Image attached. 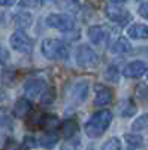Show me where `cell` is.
<instances>
[{
  "instance_id": "1",
  "label": "cell",
  "mask_w": 148,
  "mask_h": 150,
  "mask_svg": "<svg viewBox=\"0 0 148 150\" xmlns=\"http://www.w3.org/2000/svg\"><path fill=\"white\" fill-rule=\"evenodd\" d=\"M111 123H112V112L109 110H99L85 123L84 126L85 135L90 137V138H99L108 131Z\"/></svg>"
},
{
  "instance_id": "2",
  "label": "cell",
  "mask_w": 148,
  "mask_h": 150,
  "mask_svg": "<svg viewBox=\"0 0 148 150\" xmlns=\"http://www.w3.org/2000/svg\"><path fill=\"white\" fill-rule=\"evenodd\" d=\"M41 53L48 60H67L69 47L60 39L46 38L41 44Z\"/></svg>"
},
{
  "instance_id": "3",
  "label": "cell",
  "mask_w": 148,
  "mask_h": 150,
  "mask_svg": "<svg viewBox=\"0 0 148 150\" xmlns=\"http://www.w3.org/2000/svg\"><path fill=\"white\" fill-rule=\"evenodd\" d=\"M124 6H126V2H108L105 5V14H106V17L111 21L117 23L118 26H121V27L132 21L130 12L126 11Z\"/></svg>"
},
{
  "instance_id": "4",
  "label": "cell",
  "mask_w": 148,
  "mask_h": 150,
  "mask_svg": "<svg viewBox=\"0 0 148 150\" xmlns=\"http://www.w3.org/2000/svg\"><path fill=\"white\" fill-rule=\"evenodd\" d=\"M76 65L81 69H94L99 65V56L94 50L88 45H81L75 54Z\"/></svg>"
},
{
  "instance_id": "5",
  "label": "cell",
  "mask_w": 148,
  "mask_h": 150,
  "mask_svg": "<svg viewBox=\"0 0 148 150\" xmlns=\"http://www.w3.org/2000/svg\"><path fill=\"white\" fill-rule=\"evenodd\" d=\"M45 21L48 27L55 29L63 33H69L75 29V20L69 14H49L45 18Z\"/></svg>"
},
{
  "instance_id": "6",
  "label": "cell",
  "mask_w": 148,
  "mask_h": 150,
  "mask_svg": "<svg viewBox=\"0 0 148 150\" xmlns=\"http://www.w3.org/2000/svg\"><path fill=\"white\" fill-rule=\"evenodd\" d=\"M9 45L22 54H30L33 51V39L22 30H15L9 38Z\"/></svg>"
},
{
  "instance_id": "7",
  "label": "cell",
  "mask_w": 148,
  "mask_h": 150,
  "mask_svg": "<svg viewBox=\"0 0 148 150\" xmlns=\"http://www.w3.org/2000/svg\"><path fill=\"white\" fill-rule=\"evenodd\" d=\"M87 35L93 45L100 47V45H105L111 39V29L108 26H103V24H96V26L88 27Z\"/></svg>"
},
{
  "instance_id": "8",
  "label": "cell",
  "mask_w": 148,
  "mask_h": 150,
  "mask_svg": "<svg viewBox=\"0 0 148 150\" xmlns=\"http://www.w3.org/2000/svg\"><path fill=\"white\" fill-rule=\"evenodd\" d=\"M148 72V63L144 60H133L130 63H127L123 69V75L126 78H141L142 75Z\"/></svg>"
},
{
  "instance_id": "9",
  "label": "cell",
  "mask_w": 148,
  "mask_h": 150,
  "mask_svg": "<svg viewBox=\"0 0 148 150\" xmlns=\"http://www.w3.org/2000/svg\"><path fill=\"white\" fill-rule=\"evenodd\" d=\"M88 92H90V84L88 81H78L72 86L70 89V99L75 104H82L84 101H87L88 98Z\"/></svg>"
},
{
  "instance_id": "10",
  "label": "cell",
  "mask_w": 148,
  "mask_h": 150,
  "mask_svg": "<svg viewBox=\"0 0 148 150\" xmlns=\"http://www.w3.org/2000/svg\"><path fill=\"white\" fill-rule=\"evenodd\" d=\"M94 92H96V98H94L96 107H105V105L111 104V101L114 98V92L105 84H96Z\"/></svg>"
},
{
  "instance_id": "11",
  "label": "cell",
  "mask_w": 148,
  "mask_h": 150,
  "mask_svg": "<svg viewBox=\"0 0 148 150\" xmlns=\"http://www.w3.org/2000/svg\"><path fill=\"white\" fill-rule=\"evenodd\" d=\"M45 90V80L42 78H30L24 83V93L30 98H38Z\"/></svg>"
},
{
  "instance_id": "12",
  "label": "cell",
  "mask_w": 148,
  "mask_h": 150,
  "mask_svg": "<svg viewBox=\"0 0 148 150\" xmlns=\"http://www.w3.org/2000/svg\"><path fill=\"white\" fill-rule=\"evenodd\" d=\"M33 110V104L29 101L27 98H20L14 105L12 110V116L15 119H27Z\"/></svg>"
},
{
  "instance_id": "13",
  "label": "cell",
  "mask_w": 148,
  "mask_h": 150,
  "mask_svg": "<svg viewBox=\"0 0 148 150\" xmlns=\"http://www.w3.org/2000/svg\"><path fill=\"white\" fill-rule=\"evenodd\" d=\"M127 35L133 41H141V39H148V26L141 23H135L127 27Z\"/></svg>"
},
{
  "instance_id": "14",
  "label": "cell",
  "mask_w": 148,
  "mask_h": 150,
  "mask_svg": "<svg viewBox=\"0 0 148 150\" xmlns=\"http://www.w3.org/2000/svg\"><path fill=\"white\" fill-rule=\"evenodd\" d=\"M60 131H61V135H63L65 140H69V138H73L76 135V132L79 131V126H78V122L75 119H66L61 122L60 125Z\"/></svg>"
},
{
  "instance_id": "15",
  "label": "cell",
  "mask_w": 148,
  "mask_h": 150,
  "mask_svg": "<svg viewBox=\"0 0 148 150\" xmlns=\"http://www.w3.org/2000/svg\"><path fill=\"white\" fill-rule=\"evenodd\" d=\"M12 20H14V24L18 27V30H22V32L26 29H29L33 24V15L30 14V12H27V11L17 12V14L12 17Z\"/></svg>"
},
{
  "instance_id": "16",
  "label": "cell",
  "mask_w": 148,
  "mask_h": 150,
  "mask_svg": "<svg viewBox=\"0 0 148 150\" xmlns=\"http://www.w3.org/2000/svg\"><path fill=\"white\" fill-rule=\"evenodd\" d=\"M117 112L121 117L129 119V117H133L138 112V107H136V104L133 102V99H124V101H121L118 104Z\"/></svg>"
},
{
  "instance_id": "17",
  "label": "cell",
  "mask_w": 148,
  "mask_h": 150,
  "mask_svg": "<svg viewBox=\"0 0 148 150\" xmlns=\"http://www.w3.org/2000/svg\"><path fill=\"white\" fill-rule=\"evenodd\" d=\"M60 119L58 116L55 114H45L43 116V120H42V125H41V129L46 131V132H54L57 129H60Z\"/></svg>"
},
{
  "instance_id": "18",
  "label": "cell",
  "mask_w": 148,
  "mask_h": 150,
  "mask_svg": "<svg viewBox=\"0 0 148 150\" xmlns=\"http://www.w3.org/2000/svg\"><path fill=\"white\" fill-rule=\"evenodd\" d=\"M130 51H132V44L124 36H120L112 44V53H115V54H126V53H130Z\"/></svg>"
},
{
  "instance_id": "19",
  "label": "cell",
  "mask_w": 148,
  "mask_h": 150,
  "mask_svg": "<svg viewBox=\"0 0 148 150\" xmlns=\"http://www.w3.org/2000/svg\"><path fill=\"white\" fill-rule=\"evenodd\" d=\"M58 143V135L55 132H45L41 138L38 140V144H41L43 149H54Z\"/></svg>"
},
{
  "instance_id": "20",
  "label": "cell",
  "mask_w": 148,
  "mask_h": 150,
  "mask_svg": "<svg viewBox=\"0 0 148 150\" xmlns=\"http://www.w3.org/2000/svg\"><path fill=\"white\" fill-rule=\"evenodd\" d=\"M55 98H57V90L54 89V87H48V89H45V90L42 92V95L39 96L41 105H43V107L53 105L54 101H55Z\"/></svg>"
},
{
  "instance_id": "21",
  "label": "cell",
  "mask_w": 148,
  "mask_h": 150,
  "mask_svg": "<svg viewBox=\"0 0 148 150\" xmlns=\"http://www.w3.org/2000/svg\"><path fill=\"white\" fill-rule=\"evenodd\" d=\"M0 78H2V83L5 86H9L12 87L15 84V80H17V69L15 68H5L2 71V75H0Z\"/></svg>"
},
{
  "instance_id": "22",
  "label": "cell",
  "mask_w": 148,
  "mask_h": 150,
  "mask_svg": "<svg viewBox=\"0 0 148 150\" xmlns=\"http://www.w3.org/2000/svg\"><path fill=\"white\" fill-rule=\"evenodd\" d=\"M103 80L106 83H112V84H117L120 81V69L115 66V65H109L106 68V71L103 72Z\"/></svg>"
},
{
  "instance_id": "23",
  "label": "cell",
  "mask_w": 148,
  "mask_h": 150,
  "mask_svg": "<svg viewBox=\"0 0 148 150\" xmlns=\"http://www.w3.org/2000/svg\"><path fill=\"white\" fill-rule=\"evenodd\" d=\"M124 143L130 147V149H139L144 146V138H142V135L139 134H126L124 135Z\"/></svg>"
},
{
  "instance_id": "24",
  "label": "cell",
  "mask_w": 148,
  "mask_h": 150,
  "mask_svg": "<svg viewBox=\"0 0 148 150\" xmlns=\"http://www.w3.org/2000/svg\"><path fill=\"white\" fill-rule=\"evenodd\" d=\"M43 116L45 112L42 111H36L27 119V126L30 129H41V125H42V120H43Z\"/></svg>"
},
{
  "instance_id": "25",
  "label": "cell",
  "mask_w": 148,
  "mask_h": 150,
  "mask_svg": "<svg viewBox=\"0 0 148 150\" xmlns=\"http://www.w3.org/2000/svg\"><path fill=\"white\" fill-rule=\"evenodd\" d=\"M144 129H148V112L141 114L132 123V131H144Z\"/></svg>"
},
{
  "instance_id": "26",
  "label": "cell",
  "mask_w": 148,
  "mask_h": 150,
  "mask_svg": "<svg viewBox=\"0 0 148 150\" xmlns=\"http://www.w3.org/2000/svg\"><path fill=\"white\" fill-rule=\"evenodd\" d=\"M12 123H14V116H12V112L9 110H6L5 107H0V125L2 126H12Z\"/></svg>"
},
{
  "instance_id": "27",
  "label": "cell",
  "mask_w": 148,
  "mask_h": 150,
  "mask_svg": "<svg viewBox=\"0 0 148 150\" xmlns=\"http://www.w3.org/2000/svg\"><path fill=\"white\" fill-rule=\"evenodd\" d=\"M79 147H81V140L78 137H73V138L65 140V143L60 147V150H79Z\"/></svg>"
},
{
  "instance_id": "28",
  "label": "cell",
  "mask_w": 148,
  "mask_h": 150,
  "mask_svg": "<svg viewBox=\"0 0 148 150\" xmlns=\"http://www.w3.org/2000/svg\"><path fill=\"white\" fill-rule=\"evenodd\" d=\"M102 150H121V140L117 138V137H112L108 141L103 143Z\"/></svg>"
},
{
  "instance_id": "29",
  "label": "cell",
  "mask_w": 148,
  "mask_h": 150,
  "mask_svg": "<svg viewBox=\"0 0 148 150\" xmlns=\"http://www.w3.org/2000/svg\"><path fill=\"white\" fill-rule=\"evenodd\" d=\"M34 147H38V140L34 138V137H24V140L21 143V150H32Z\"/></svg>"
},
{
  "instance_id": "30",
  "label": "cell",
  "mask_w": 148,
  "mask_h": 150,
  "mask_svg": "<svg viewBox=\"0 0 148 150\" xmlns=\"http://www.w3.org/2000/svg\"><path fill=\"white\" fill-rule=\"evenodd\" d=\"M136 96L141 101H147L148 99V86L147 84H139L136 87Z\"/></svg>"
},
{
  "instance_id": "31",
  "label": "cell",
  "mask_w": 148,
  "mask_h": 150,
  "mask_svg": "<svg viewBox=\"0 0 148 150\" xmlns=\"http://www.w3.org/2000/svg\"><path fill=\"white\" fill-rule=\"evenodd\" d=\"M65 6H66V11L69 12V14H78L81 3L79 2H66Z\"/></svg>"
},
{
  "instance_id": "32",
  "label": "cell",
  "mask_w": 148,
  "mask_h": 150,
  "mask_svg": "<svg viewBox=\"0 0 148 150\" xmlns=\"http://www.w3.org/2000/svg\"><path fill=\"white\" fill-rule=\"evenodd\" d=\"M5 150H21V144L14 138H8L5 143Z\"/></svg>"
},
{
  "instance_id": "33",
  "label": "cell",
  "mask_w": 148,
  "mask_h": 150,
  "mask_svg": "<svg viewBox=\"0 0 148 150\" xmlns=\"http://www.w3.org/2000/svg\"><path fill=\"white\" fill-rule=\"evenodd\" d=\"M138 14L141 18L144 20H148V0L147 2H141L139 6H138Z\"/></svg>"
},
{
  "instance_id": "34",
  "label": "cell",
  "mask_w": 148,
  "mask_h": 150,
  "mask_svg": "<svg viewBox=\"0 0 148 150\" xmlns=\"http://www.w3.org/2000/svg\"><path fill=\"white\" fill-rule=\"evenodd\" d=\"M9 59H11L9 51H8L5 47L0 45V65H6L8 62H9Z\"/></svg>"
},
{
  "instance_id": "35",
  "label": "cell",
  "mask_w": 148,
  "mask_h": 150,
  "mask_svg": "<svg viewBox=\"0 0 148 150\" xmlns=\"http://www.w3.org/2000/svg\"><path fill=\"white\" fill-rule=\"evenodd\" d=\"M41 5H43L42 2H20L18 3V6L20 8H39Z\"/></svg>"
},
{
  "instance_id": "36",
  "label": "cell",
  "mask_w": 148,
  "mask_h": 150,
  "mask_svg": "<svg viewBox=\"0 0 148 150\" xmlns=\"http://www.w3.org/2000/svg\"><path fill=\"white\" fill-rule=\"evenodd\" d=\"M6 102H8V93L0 87V107H3Z\"/></svg>"
},
{
  "instance_id": "37",
  "label": "cell",
  "mask_w": 148,
  "mask_h": 150,
  "mask_svg": "<svg viewBox=\"0 0 148 150\" xmlns=\"http://www.w3.org/2000/svg\"><path fill=\"white\" fill-rule=\"evenodd\" d=\"M14 5H15V2H12V0H0V6L2 8H11Z\"/></svg>"
},
{
  "instance_id": "38",
  "label": "cell",
  "mask_w": 148,
  "mask_h": 150,
  "mask_svg": "<svg viewBox=\"0 0 148 150\" xmlns=\"http://www.w3.org/2000/svg\"><path fill=\"white\" fill-rule=\"evenodd\" d=\"M5 21H6V17H5V14H3V12H0V26H3V24H5Z\"/></svg>"
},
{
  "instance_id": "39",
  "label": "cell",
  "mask_w": 148,
  "mask_h": 150,
  "mask_svg": "<svg viewBox=\"0 0 148 150\" xmlns=\"http://www.w3.org/2000/svg\"><path fill=\"white\" fill-rule=\"evenodd\" d=\"M87 150H96V149H93V147H88V149H87Z\"/></svg>"
},
{
  "instance_id": "40",
  "label": "cell",
  "mask_w": 148,
  "mask_h": 150,
  "mask_svg": "<svg viewBox=\"0 0 148 150\" xmlns=\"http://www.w3.org/2000/svg\"><path fill=\"white\" fill-rule=\"evenodd\" d=\"M147 81H148V74H147Z\"/></svg>"
}]
</instances>
